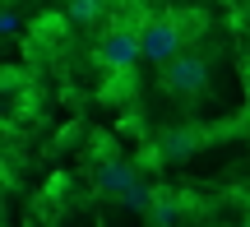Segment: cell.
I'll return each mask as SVG.
<instances>
[{
  "label": "cell",
  "instance_id": "6da1fadb",
  "mask_svg": "<svg viewBox=\"0 0 250 227\" xmlns=\"http://www.w3.org/2000/svg\"><path fill=\"white\" fill-rule=\"evenodd\" d=\"M139 51H144V61H153V65H171L176 56H186L190 51V28H186V19L171 14V9L139 19Z\"/></svg>",
  "mask_w": 250,
  "mask_h": 227
},
{
  "label": "cell",
  "instance_id": "7a4b0ae2",
  "mask_svg": "<svg viewBox=\"0 0 250 227\" xmlns=\"http://www.w3.org/2000/svg\"><path fill=\"white\" fill-rule=\"evenodd\" d=\"M93 56H98V65L107 74H130L134 65L144 61V51H139V23H111L107 33L98 37Z\"/></svg>",
  "mask_w": 250,
  "mask_h": 227
},
{
  "label": "cell",
  "instance_id": "3957f363",
  "mask_svg": "<svg viewBox=\"0 0 250 227\" xmlns=\"http://www.w3.org/2000/svg\"><path fill=\"white\" fill-rule=\"evenodd\" d=\"M158 83H162V93H171V98H199L204 83H208V61L199 51H186L171 65H162Z\"/></svg>",
  "mask_w": 250,
  "mask_h": 227
},
{
  "label": "cell",
  "instance_id": "277c9868",
  "mask_svg": "<svg viewBox=\"0 0 250 227\" xmlns=\"http://www.w3.org/2000/svg\"><path fill=\"white\" fill-rule=\"evenodd\" d=\"M208 135L195 125H167L158 135V144H153V163H176V158H190L195 148H204Z\"/></svg>",
  "mask_w": 250,
  "mask_h": 227
},
{
  "label": "cell",
  "instance_id": "5b68a950",
  "mask_svg": "<svg viewBox=\"0 0 250 227\" xmlns=\"http://www.w3.org/2000/svg\"><path fill=\"white\" fill-rule=\"evenodd\" d=\"M93 186H98V195H116V200H125V195L134 190V186H144L139 181V172H134L130 163H102L98 172H93Z\"/></svg>",
  "mask_w": 250,
  "mask_h": 227
},
{
  "label": "cell",
  "instance_id": "8992f818",
  "mask_svg": "<svg viewBox=\"0 0 250 227\" xmlns=\"http://www.w3.org/2000/svg\"><path fill=\"white\" fill-rule=\"evenodd\" d=\"M181 209H186V200H181L176 190H158V200H153V209H148V223L171 227V223L181 218Z\"/></svg>",
  "mask_w": 250,
  "mask_h": 227
},
{
  "label": "cell",
  "instance_id": "52a82bcc",
  "mask_svg": "<svg viewBox=\"0 0 250 227\" xmlns=\"http://www.w3.org/2000/svg\"><path fill=\"white\" fill-rule=\"evenodd\" d=\"M107 14H111V0H70V9H65L70 23H102Z\"/></svg>",
  "mask_w": 250,
  "mask_h": 227
},
{
  "label": "cell",
  "instance_id": "ba28073f",
  "mask_svg": "<svg viewBox=\"0 0 250 227\" xmlns=\"http://www.w3.org/2000/svg\"><path fill=\"white\" fill-rule=\"evenodd\" d=\"M246 98H250V70H246Z\"/></svg>",
  "mask_w": 250,
  "mask_h": 227
},
{
  "label": "cell",
  "instance_id": "9c48e42d",
  "mask_svg": "<svg viewBox=\"0 0 250 227\" xmlns=\"http://www.w3.org/2000/svg\"><path fill=\"white\" fill-rule=\"evenodd\" d=\"M246 227H250V223H246Z\"/></svg>",
  "mask_w": 250,
  "mask_h": 227
}]
</instances>
